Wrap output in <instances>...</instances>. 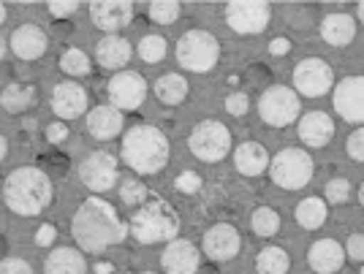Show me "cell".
Returning a JSON list of instances; mask_svg holds the SVG:
<instances>
[{
  "label": "cell",
  "mask_w": 364,
  "mask_h": 274,
  "mask_svg": "<svg viewBox=\"0 0 364 274\" xmlns=\"http://www.w3.org/2000/svg\"><path fill=\"white\" fill-rule=\"evenodd\" d=\"M71 234L85 253H101L112 244H120L128 234V226L117 217L109 201L92 196L76 209Z\"/></svg>",
  "instance_id": "1"
},
{
  "label": "cell",
  "mask_w": 364,
  "mask_h": 274,
  "mask_svg": "<svg viewBox=\"0 0 364 274\" xmlns=\"http://www.w3.org/2000/svg\"><path fill=\"white\" fill-rule=\"evenodd\" d=\"M3 196H6V204L11 212L31 217V214L46 209V204L52 201V182L41 168H16L3 185Z\"/></svg>",
  "instance_id": "2"
},
{
  "label": "cell",
  "mask_w": 364,
  "mask_h": 274,
  "mask_svg": "<svg viewBox=\"0 0 364 274\" xmlns=\"http://www.w3.org/2000/svg\"><path fill=\"white\" fill-rule=\"evenodd\" d=\"M122 160L136 174H155L168 163V138L152 125H134L122 136Z\"/></svg>",
  "instance_id": "3"
},
{
  "label": "cell",
  "mask_w": 364,
  "mask_h": 274,
  "mask_svg": "<svg viewBox=\"0 0 364 274\" xmlns=\"http://www.w3.org/2000/svg\"><path fill=\"white\" fill-rule=\"evenodd\" d=\"M131 231L141 244H155V242H166L174 239L177 231H180V217L174 212V207L166 201H150L144 204L136 214H134V223Z\"/></svg>",
  "instance_id": "4"
},
{
  "label": "cell",
  "mask_w": 364,
  "mask_h": 274,
  "mask_svg": "<svg viewBox=\"0 0 364 274\" xmlns=\"http://www.w3.org/2000/svg\"><path fill=\"white\" fill-rule=\"evenodd\" d=\"M220 57V44L213 33L207 31H188L177 44V60L182 68L193 71V74H204L215 68V62Z\"/></svg>",
  "instance_id": "5"
},
{
  "label": "cell",
  "mask_w": 364,
  "mask_h": 274,
  "mask_svg": "<svg viewBox=\"0 0 364 274\" xmlns=\"http://www.w3.org/2000/svg\"><path fill=\"white\" fill-rule=\"evenodd\" d=\"M188 144H191V153L196 155L198 160L218 163L231 150V131L218 120L198 122L196 128H193V133H191V138H188Z\"/></svg>",
  "instance_id": "6"
},
{
  "label": "cell",
  "mask_w": 364,
  "mask_h": 274,
  "mask_svg": "<svg viewBox=\"0 0 364 274\" xmlns=\"http://www.w3.org/2000/svg\"><path fill=\"white\" fill-rule=\"evenodd\" d=\"M269 177L286 190H299L313 177V158L302 150H283L269 163Z\"/></svg>",
  "instance_id": "7"
},
{
  "label": "cell",
  "mask_w": 364,
  "mask_h": 274,
  "mask_svg": "<svg viewBox=\"0 0 364 274\" xmlns=\"http://www.w3.org/2000/svg\"><path fill=\"white\" fill-rule=\"evenodd\" d=\"M299 95L291 90V87H269V90L261 95L258 101V111H261V120L269 122V125H291L299 114Z\"/></svg>",
  "instance_id": "8"
},
{
  "label": "cell",
  "mask_w": 364,
  "mask_h": 274,
  "mask_svg": "<svg viewBox=\"0 0 364 274\" xmlns=\"http://www.w3.org/2000/svg\"><path fill=\"white\" fill-rule=\"evenodd\" d=\"M332 82H334L332 68L321 60V57H307L294 71V87H296V92L307 95V98H318L323 92H329Z\"/></svg>",
  "instance_id": "9"
},
{
  "label": "cell",
  "mask_w": 364,
  "mask_h": 274,
  "mask_svg": "<svg viewBox=\"0 0 364 274\" xmlns=\"http://www.w3.org/2000/svg\"><path fill=\"white\" fill-rule=\"evenodd\" d=\"M144 95H147V84L136 71H122L109 82V101H112V109H117V111L139 109L144 104Z\"/></svg>",
  "instance_id": "10"
},
{
  "label": "cell",
  "mask_w": 364,
  "mask_h": 274,
  "mask_svg": "<svg viewBox=\"0 0 364 274\" xmlns=\"http://www.w3.org/2000/svg\"><path fill=\"white\" fill-rule=\"evenodd\" d=\"M269 16H272L269 3H261V0H253V3H231L226 9L228 25L237 33H261L269 25Z\"/></svg>",
  "instance_id": "11"
},
{
  "label": "cell",
  "mask_w": 364,
  "mask_h": 274,
  "mask_svg": "<svg viewBox=\"0 0 364 274\" xmlns=\"http://www.w3.org/2000/svg\"><path fill=\"white\" fill-rule=\"evenodd\" d=\"M79 177L90 190L104 193L117 182V160L109 153H92L79 168Z\"/></svg>",
  "instance_id": "12"
},
{
  "label": "cell",
  "mask_w": 364,
  "mask_h": 274,
  "mask_svg": "<svg viewBox=\"0 0 364 274\" xmlns=\"http://www.w3.org/2000/svg\"><path fill=\"white\" fill-rule=\"evenodd\" d=\"M334 109L348 122H362L364 117V82L362 77L343 79L334 87Z\"/></svg>",
  "instance_id": "13"
},
{
  "label": "cell",
  "mask_w": 364,
  "mask_h": 274,
  "mask_svg": "<svg viewBox=\"0 0 364 274\" xmlns=\"http://www.w3.org/2000/svg\"><path fill=\"white\" fill-rule=\"evenodd\" d=\"M92 25L107 31L109 35H114V31H122L131 16H134V6L128 0H98L90 6Z\"/></svg>",
  "instance_id": "14"
},
{
  "label": "cell",
  "mask_w": 364,
  "mask_h": 274,
  "mask_svg": "<svg viewBox=\"0 0 364 274\" xmlns=\"http://www.w3.org/2000/svg\"><path fill=\"white\" fill-rule=\"evenodd\" d=\"M52 111L60 120H76L87 111V92L76 82H63L52 92Z\"/></svg>",
  "instance_id": "15"
},
{
  "label": "cell",
  "mask_w": 364,
  "mask_h": 274,
  "mask_svg": "<svg viewBox=\"0 0 364 274\" xmlns=\"http://www.w3.org/2000/svg\"><path fill=\"white\" fill-rule=\"evenodd\" d=\"M240 244H242L240 231L234 229V226H226V223L213 226V229L204 234V253L213 261L234 258L240 253Z\"/></svg>",
  "instance_id": "16"
},
{
  "label": "cell",
  "mask_w": 364,
  "mask_h": 274,
  "mask_svg": "<svg viewBox=\"0 0 364 274\" xmlns=\"http://www.w3.org/2000/svg\"><path fill=\"white\" fill-rule=\"evenodd\" d=\"M161 263L168 274H193L198 269V250L196 244L185 242V239H174L166 244Z\"/></svg>",
  "instance_id": "17"
},
{
  "label": "cell",
  "mask_w": 364,
  "mask_h": 274,
  "mask_svg": "<svg viewBox=\"0 0 364 274\" xmlns=\"http://www.w3.org/2000/svg\"><path fill=\"white\" fill-rule=\"evenodd\" d=\"M46 33L38 25H22L11 33V49L22 60H36L46 52Z\"/></svg>",
  "instance_id": "18"
},
{
  "label": "cell",
  "mask_w": 364,
  "mask_h": 274,
  "mask_svg": "<svg viewBox=\"0 0 364 274\" xmlns=\"http://www.w3.org/2000/svg\"><path fill=\"white\" fill-rule=\"evenodd\" d=\"M307 261H310V266H313L318 274H332L343 266L346 250L334 242V239H318V242L310 247Z\"/></svg>",
  "instance_id": "19"
},
{
  "label": "cell",
  "mask_w": 364,
  "mask_h": 274,
  "mask_svg": "<svg viewBox=\"0 0 364 274\" xmlns=\"http://www.w3.org/2000/svg\"><path fill=\"white\" fill-rule=\"evenodd\" d=\"M299 136H302L304 144L310 147H323L329 144V138L334 136V122L323 114V111H310L304 114L302 122H299Z\"/></svg>",
  "instance_id": "20"
},
{
  "label": "cell",
  "mask_w": 364,
  "mask_h": 274,
  "mask_svg": "<svg viewBox=\"0 0 364 274\" xmlns=\"http://www.w3.org/2000/svg\"><path fill=\"white\" fill-rule=\"evenodd\" d=\"M95 57L98 62L109 68V71H117L125 62L131 60V44L122 38V35H107L95 44Z\"/></svg>",
  "instance_id": "21"
},
{
  "label": "cell",
  "mask_w": 364,
  "mask_h": 274,
  "mask_svg": "<svg viewBox=\"0 0 364 274\" xmlns=\"http://www.w3.org/2000/svg\"><path fill=\"white\" fill-rule=\"evenodd\" d=\"M87 131L101 141L114 138L122 131V111L112 106H98L87 114Z\"/></svg>",
  "instance_id": "22"
},
{
  "label": "cell",
  "mask_w": 364,
  "mask_h": 274,
  "mask_svg": "<svg viewBox=\"0 0 364 274\" xmlns=\"http://www.w3.org/2000/svg\"><path fill=\"white\" fill-rule=\"evenodd\" d=\"M46 274H87V263L85 256L74 250V247H58L49 253L44 263Z\"/></svg>",
  "instance_id": "23"
},
{
  "label": "cell",
  "mask_w": 364,
  "mask_h": 274,
  "mask_svg": "<svg viewBox=\"0 0 364 274\" xmlns=\"http://www.w3.org/2000/svg\"><path fill=\"white\" fill-rule=\"evenodd\" d=\"M234 163L245 177H258L264 168H269V153L258 141H245L234 153Z\"/></svg>",
  "instance_id": "24"
},
{
  "label": "cell",
  "mask_w": 364,
  "mask_h": 274,
  "mask_svg": "<svg viewBox=\"0 0 364 274\" xmlns=\"http://www.w3.org/2000/svg\"><path fill=\"white\" fill-rule=\"evenodd\" d=\"M323 41L332 46H348L356 35V22L348 14H329L321 25Z\"/></svg>",
  "instance_id": "25"
},
{
  "label": "cell",
  "mask_w": 364,
  "mask_h": 274,
  "mask_svg": "<svg viewBox=\"0 0 364 274\" xmlns=\"http://www.w3.org/2000/svg\"><path fill=\"white\" fill-rule=\"evenodd\" d=\"M33 98H36V87L33 84H9L3 95H0V104L6 111H11V114H19V111H25V109L33 104Z\"/></svg>",
  "instance_id": "26"
},
{
  "label": "cell",
  "mask_w": 364,
  "mask_h": 274,
  "mask_svg": "<svg viewBox=\"0 0 364 274\" xmlns=\"http://www.w3.org/2000/svg\"><path fill=\"white\" fill-rule=\"evenodd\" d=\"M155 95H158L164 104L174 106V104L185 101V95H188V82H185L180 74H166V77H161L155 82Z\"/></svg>",
  "instance_id": "27"
},
{
  "label": "cell",
  "mask_w": 364,
  "mask_h": 274,
  "mask_svg": "<svg viewBox=\"0 0 364 274\" xmlns=\"http://www.w3.org/2000/svg\"><path fill=\"white\" fill-rule=\"evenodd\" d=\"M291 266V258L286 250L280 247H264L256 258L258 274H286Z\"/></svg>",
  "instance_id": "28"
},
{
  "label": "cell",
  "mask_w": 364,
  "mask_h": 274,
  "mask_svg": "<svg viewBox=\"0 0 364 274\" xmlns=\"http://www.w3.org/2000/svg\"><path fill=\"white\" fill-rule=\"evenodd\" d=\"M326 220V204L321 198H304L296 207V223L302 229H318Z\"/></svg>",
  "instance_id": "29"
},
{
  "label": "cell",
  "mask_w": 364,
  "mask_h": 274,
  "mask_svg": "<svg viewBox=\"0 0 364 274\" xmlns=\"http://www.w3.org/2000/svg\"><path fill=\"white\" fill-rule=\"evenodd\" d=\"M250 226H253V231H256L258 236H272L280 229V214L274 212V209H269V207H261V209L253 212Z\"/></svg>",
  "instance_id": "30"
},
{
  "label": "cell",
  "mask_w": 364,
  "mask_h": 274,
  "mask_svg": "<svg viewBox=\"0 0 364 274\" xmlns=\"http://www.w3.org/2000/svg\"><path fill=\"white\" fill-rule=\"evenodd\" d=\"M60 68L65 74H71V77H85V74H90V57L82 49H68L63 55Z\"/></svg>",
  "instance_id": "31"
},
{
  "label": "cell",
  "mask_w": 364,
  "mask_h": 274,
  "mask_svg": "<svg viewBox=\"0 0 364 274\" xmlns=\"http://www.w3.org/2000/svg\"><path fill=\"white\" fill-rule=\"evenodd\" d=\"M139 55H141V60L147 62L164 60L166 57V41L161 35H144L141 44H139Z\"/></svg>",
  "instance_id": "32"
},
{
  "label": "cell",
  "mask_w": 364,
  "mask_h": 274,
  "mask_svg": "<svg viewBox=\"0 0 364 274\" xmlns=\"http://www.w3.org/2000/svg\"><path fill=\"white\" fill-rule=\"evenodd\" d=\"M177 16H180V3L158 0L150 6V19L158 25H171V22H177Z\"/></svg>",
  "instance_id": "33"
},
{
  "label": "cell",
  "mask_w": 364,
  "mask_h": 274,
  "mask_svg": "<svg viewBox=\"0 0 364 274\" xmlns=\"http://www.w3.org/2000/svg\"><path fill=\"white\" fill-rule=\"evenodd\" d=\"M144 196H147V190L139 180H125L122 182V201L125 204H139V201H144Z\"/></svg>",
  "instance_id": "34"
},
{
  "label": "cell",
  "mask_w": 364,
  "mask_h": 274,
  "mask_svg": "<svg viewBox=\"0 0 364 274\" xmlns=\"http://www.w3.org/2000/svg\"><path fill=\"white\" fill-rule=\"evenodd\" d=\"M350 193V185L348 180H332V182L326 185V198L332 201V204H343Z\"/></svg>",
  "instance_id": "35"
},
{
  "label": "cell",
  "mask_w": 364,
  "mask_h": 274,
  "mask_svg": "<svg viewBox=\"0 0 364 274\" xmlns=\"http://www.w3.org/2000/svg\"><path fill=\"white\" fill-rule=\"evenodd\" d=\"M0 274H33V269L28 266V261L6 258V261H0Z\"/></svg>",
  "instance_id": "36"
},
{
  "label": "cell",
  "mask_w": 364,
  "mask_h": 274,
  "mask_svg": "<svg viewBox=\"0 0 364 274\" xmlns=\"http://www.w3.org/2000/svg\"><path fill=\"white\" fill-rule=\"evenodd\" d=\"M226 109L234 117H242L245 111H247V95L245 92H231L226 98Z\"/></svg>",
  "instance_id": "37"
},
{
  "label": "cell",
  "mask_w": 364,
  "mask_h": 274,
  "mask_svg": "<svg viewBox=\"0 0 364 274\" xmlns=\"http://www.w3.org/2000/svg\"><path fill=\"white\" fill-rule=\"evenodd\" d=\"M348 155L353 160H362L364 158V133L362 131H353L348 138Z\"/></svg>",
  "instance_id": "38"
},
{
  "label": "cell",
  "mask_w": 364,
  "mask_h": 274,
  "mask_svg": "<svg viewBox=\"0 0 364 274\" xmlns=\"http://www.w3.org/2000/svg\"><path fill=\"white\" fill-rule=\"evenodd\" d=\"M348 256H350V261H356V263H362V258H364V242H362V234H350V239H348Z\"/></svg>",
  "instance_id": "39"
},
{
  "label": "cell",
  "mask_w": 364,
  "mask_h": 274,
  "mask_svg": "<svg viewBox=\"0 0 364 274\" xmlns=\"http://www.w3.org/2000/svg\"><path fill=\"white\" fill-rule=\"evenodd\" d=\"M79 9L76 3H49V11L58 16V19H63V16H71Z\"/></svg>",
  "instance_id": "40"
},
{
  "label": "cell",
  "mask_w": 364,
  "mask_h": 274,
  "mask_svg": "<svg viewBox=\"0 0 364 274\" xmlns=\"http://www.w3.org/2000/svg\"><path fill=\"white\" fill-rule=\"evenodd\" d=\"M65 133H68V128H65L63 122H55V125L46 128V138H49V141H63Z\"/></svg>",
  "instance_id": "41"
},
{
  "label": "cell",
  "mask_w": 364,
  "mask_h": 274,
  "mask_svg": "<svg viewBox=\"0 0 364 274\" xmlns=\"http://www.w3.org/2000/svg\"><path fill=\"white\" fill-rule=\"evenodd\" d=\"M198 185H201V180H198L196 174H182L180 180H177L180 190H198Z\"/></svg>",
  "instance_id": "42"
},
{
  "label": "cell",
  "mask_w": 364,
  "mask_h": 274,
  "mask_svg": "<svg viewBox=\"0 0 364 274\" xmlns=\"http://www.w3.org/2000/svg\"><path fill=\"white\" fill-rule=\"evenodd\" d=\"M269 49H272V55H286V52H289V49H291L289 38H274L272 46H269Z\"/></svg>",
  "instance_id": "43"
},
{
  "label": "cell",
  "mask_w": 364,
  "mask_h": 274,
  "mask_svg": "<svg viewBox=\"0 0 364 274\" xmlns=\"http://www.w3.org/2000/svg\"><path fill=\"white\" fill-rule=\"evenodd\" d=\"M52 234H55V231H52V226H44V229H41V234H38V244L52 242Z\"/></svg>",
  "instance_id": "44"
},
{
  "label": "cell",
  "mask_w": 364,
  "mask_h": 274,
  "mask_svg": "<svg viewBox=\"0 0 364 274\" xmlns=\"http://www.w3.org/2000/svg\"><path fill=\"white\" fill-rule=\"evenodd\" d=\"M6 153H9V144H6V138L0 136V160L6 158Z\"/></svg>",
  "instance_id": "45"
},
{
  "label": "cell",
  "mask_w": 364,
  "mask_h": 274,
  "mask_svg": "<svg viewBox=\"0 0 364 274\" xmlns=\"http://www.w3.org/2000/svg\"><path fill=\"white\" fill-rule=\"evenodd\" d=\"M3 22H6V6L0 3V25H3Z\"/></svg>",
  "instance_id": "46"
},
{
  "label": "cell",
  "mask_w": 364,
  "mask_h": 274,
  "mask_svg": "<svg viewBox=\"0 0 364 274\" xmlns=\"http://www.w3.org/2000/svg\"><path fill=\"white\" fill-rule=\"evenodd\" d=\"M3 55H6V44H3V38H0V60H3Z\"/></svg>",
  "instance_id": "47"
},
{
  "label": "cell",
  "mask_w": 364,
  "mask_h": 274,
  "mask_svg": "<svg viewBox=\"0 0 364 274\" xmlns=\"http://www.w3.org/2000/svg\"><path fill=\"white\" fill-rule=\"evenodd\" d=\"M144 274H152V272H144Z\"/></svg>",
  "instance_id": "48"
}]
</instances>
